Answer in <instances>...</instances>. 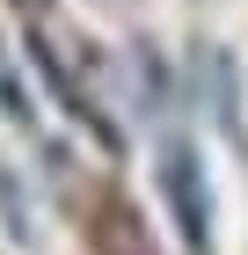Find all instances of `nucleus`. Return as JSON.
<instances>
[{"label":"nucleus","mask_w":248,"mask_h":255,"mask_svg":"<svg viewBox=\"0 0 248 255\" xmlns=\"http://www.w3.org/2000/svg\"><path fill=\"white\" fill-rule=\"evenodd\" d=\"M161 190H168V204H175L183 241H190L197 255H212V190H205V168H197V153L183 138L161 146Z\"/></svg>","instance_id":"nucleus-1"}]
</instances>
